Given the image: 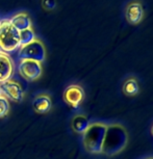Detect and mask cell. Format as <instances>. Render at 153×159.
Here are the masks:
<instances>
[{"mask_svg": "<svg viewBox=\"0 0 153 159\" xmlns=\"http://www.w3.org/2000/svg\"><path fill=\"white\" fill-rule=\"evenodd\" d=\"M14 73L13 59L7 53L0 51V84L11 79Z\"/></svg>", "mask_w": 153, "mask_h": 159, "instance_id": "cell-9", "label": "cell"}, {"mask_svg": "<svg viewBox=\"0 0 153 159\" xmlns=\"http://www.w3.org/2000/svg\"><path fill=\"white\" fill-rule=\"evenodd\" d=\"M1 89L2 95L7 99L15 102H20L23 100L24 97V91L21 84L16 80L8 79L3 83H1Z\"/></svg>", "mask_w": 153, "mask_h": 159, "instance_id": "cell-6", "label": "cell"}, {"mask_svg": "<svg viewBox=\"0 0 153 159\" xmlns=\"http://www.w3.org/2000/svg\"><path fill=\"white\" fill-rule=\"evenodd\" d=\"M140 92V86H139V82L136 78H128L127 80L124 82L123 84V93L128 96V97H133L139 94Z\"/></svg>", "mask_w": 153, "mask_h": 159, "instance_id": "cell-13", "label": "cell"}, {"mask_svg": "<svg viewBox=\"0 0 153 159\" xmlns=\"http://www.w3.org/2000/svg\"><path fill=\"white\" fill-rule=\"evenodd\" d=\"M106 128L107 125L103 123L90 124L88 130L83 133L82 137V143L86 152L91 154H100L102 152Z\"/></svg>", "mask_w": 153, "mask_h": 159, "instance_id": "cell-2", "label": "cell"}, {"mask_svg": "<svg viewBox=\"0 0 153 159\" xmlns=\"http://www.w3.org/2000/svg\"><path fill=\"white\" fill-rule=\"evenodd\" d=\"M10 110V102L7 97L3 95L0 96V118H3L8 113Z\"/></svg>", "mask_w": 153, "mask_h": 159, "instance_id": "cell-15", "label": "cell"}, {"mask_svg": "<svg viewBox=\"0 0 153 159\" xmlns=\"http://www.w3.org/2000/svg\"><path fill=\"white\" fill-rule=\"evenodd\" d=\"M144 7L143 4L139 1L130 2L129 4L126 7L125 10V17L128 23L137 25L142 22L144 19Z\"/></svg>", "mask_w": 153, "mask_h": 159, "instance_id": "cell-8", "label": "cell"}, {"mask_svg": "<svg viewBox=\"0 0 153 159\" xmlns=\"http://www.w3.org/2000/svg\"><path fill=\"white\" fill-rule=\"evenodd\" d=\"M18 56L20 59H31V61L43 62L46 56V50H45L44 44L40 40L35 39L31 43L20 47Z\"/></svg>", "mask_w": 153, "mask_h": 159, "instance_id": "cell-4", "label": "cell"}, {"mask_svg": "<svg viewBox=\"0 0 153 159\" xmlns=\"http://www.w3.org/2000/svg\"><path fill=\"white\" fill-rule=\"evenodd\" d=\"M8 20H10L11 24L18 31L31 28V26H32L30 17H29V15L27 13H25V11H21V13L15 14L14 16Z\"/></svg>", "mask_w": 153, "mask_h": 159, "instance_id": "cell-10", "label": "cell"}, {"mask_svg": "<svg viewBox=\"0 0 153 159\" xmlns=\"http://www.w3.org/2000/svg\"><path fill=\"white\" fill-rule=\"evenodd\" d=\"M146 159H153V158H146Z\"/></svg>", "mask_w": 153, "mask_h": 159, "instance_id": "cell-19", "label": "cell"}, {"mask_svg": "<svg viewBox=\"0 0 153 159\" xmlns=\"http://www.w3.org/2000/svg\"><path fill=\"white\" fill-rule=\"evenodd\" d=\"M128 143V132L124 126L120 124L107 125L104 136L102 154L106 156H115L121 153Z\"/></svg>", "mask_w": 153, "mask_h": 159, "instance_id": "cell-1", "label": "cell"}, {"mask_svg": "<svg viewBox=\"0 0 153 159\" xmlns=\"http://www.w3.org/2000/svg\"><path fill=\"white\" fill-rule=\"evenodd\" d=\"M20 48L19 31L11 24L10 20L0 21V51L13 52Z\"/></svg>", "mask_w": 153, "mask_h": 159, "instance_id": "cell-3", "label": "cell"}, {"mask_svg": "<svg viewBox=\"0 0 153 159\" xmlns=\"http://www.w3.org/2000/svg\"><path fill=\"white\" fill-rule=\"evenodd\" d=\"M151 131H152V134H153V127H152V130Z\"/></svg>", "mask_w": 153, "mask_h": 159, "instance_id": "cell-18", "label": "cell"}, {"mask_svg": "<svg viewBox=\"0 0 153 159\" xmlns=\"http://www.w3.org/2000/svg\"><path fill=\"white\" fill-rule=\"evenodd\" d=\"M0 96H2V89H1V85H0Z\"/></svg>", "mask_w": 153, "mask_h": 159, "instance_id": "cell-17", "label": "cell"}, {"mask_svg": "<svg viewBox=\"0 0 153 159\" xmlns=\"http://www.w3.org/2000/svg\"><path fill=\"white\" fill-rule=\"evenodd\" d=\"M32 106L35 112L43 115V113L48 112L52 107V101L51 98L46 94H40L35 98L32 102Z\"/></svg>", "mask_w": 153, "mask_h": 159, "instance_id": "cell-11", "label": "cell"}, {"mask_svg": "<svg viewBox=\"0 0 153 159\" xmlns=\"http://www.w3.org/2000/svg\"><path fill=\"white\" fill-rule=\"evenodd\" d=\"M18 71L25 80L35 81L41 77L43 68H42V62L31 61V59H20Z\"/></svg>", "mask_w": 153, "mask_h": 159, "instance_id": "cell-5", "label": "cell"}, {"mask_svg": "<svg viewBox=\"0 0 153 159\" xmlns=\"http://www.w3.org/2000/svg\"><path fill=\"white\" fill-rule=\"evenodd\" d=\"M42 7L46 11H53L56 7V0H42Z\"/></svg>", "mask_w": 153, "mask_h": 159, "instance_id": "cell-16", "label": "cell"}, {"mask_svg": "<svg viewBox=\"0 0 153 159\" xmlns=\"http://www.w3.org/2000/svg\"><path fill=\"white\" fill-rule=\"evenodd\" d=\"M85 99V91L80 85H69L64 92V100L73 108H77Z\"/></svg>", "mask_w": 153, "mask_h": 159, "instance_id": "cell-7", "label": "cell"}, {"mask_svg": "<svg viewBox=\"0 0 153 159\" xmlns=\"http://www.w3.org/2000/svg\"><path fill=\"white\" fill-rule=\"evenodd\" d=\"M89 126H90L89 120L82 115H78V116H74L73 120H72V129H73L76 133L83 134L88 130Z\"/></svg>", "mask_w": 153, "mask_h": 159, "instance_id": "cell-12", "label": "cell"}, {"mask_svg": "<svg viewBox=\"0 0 153 159\" xmlns=\"http://www.w3.org/2000/svg\"><path fill=\"white\" fill-rule=\"evenodd\" d=\"M19 38H20V47L25 46L32 41L35 40V34L32 28L24 29V30L19 31Z\"/></svg>", "mask_w": 153, "mask_h": 159, "instance_id": "cell-14", "label": "cell"}]
</instances>
